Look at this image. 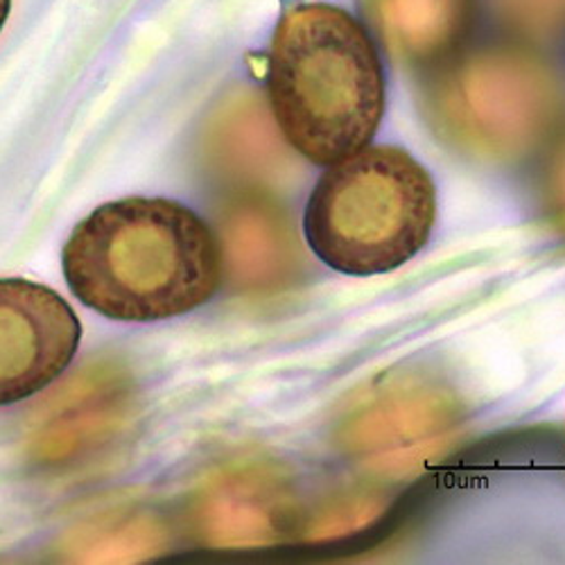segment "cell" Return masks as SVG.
<instances>
[{
    "label": "cell",
    "instance_id": "cell-1",
    "mask_svg": "<svg viewBox=\"0 0 565 565\" xmlns=\"http://www.w3.org/2000/svg\"><path fill=\"white\" fill-rule=\"evenodd\" d=\"M62 267L86 308L118 321H159L211 301L222 254L195 211L129 198L98 206L75 226Z\"/></svg>",
    "mask_w": 565,
    "mask_h": 565
},
{
    "label": "cell",
    "instance_id": "cell-2",
    "mask_svg": "<svg viewBox=\"0 0 565 565\" xmlns=\"http://www.w3.org/2000/svg\"><path fill=\"white\" fill-rule=\"evenodd\" d=\"M267 96L282 138L328 168L371 146L385 116V73L349 12L303 3L280 17L271 36Z\"/></svg>",
    "mask_w": 565,
    "mask_h": 565
},
{
    "label": "cell",
    "instance_id": "cell-3",
    "mask_svg": "<svg viewBox=\"0 0 565 565\" xmlns=\"http://www.w3.org/2000/svg\"><path fill=\"white\" fill-rule=\"evenodd\" d=\"M435 222L430 172L403 148L366 146L319 177L303 233L323 265L347 276H379L426 249Z\"/></svg>",
    "mask_w": 565,
    "mask_h": 565
},
{
    "label": "cell",
    "instance_id": "cell-4",
    "mask_svg": "<svg viewBox=\"0 0 565 565\" xmlns=\"http://www.w3.org/2000/svg\"><path fill=\"white\" fill-rule=\"evenodd\" d=\"M423 116L448 148L480 161H513L556 129L563 88L521 43L470 45L426 71Z\"/></svg>",
    "mask_w": 565,
    "mask_h": 565
},
{
    "label": "cell",
    "instance_id": "cell-5",
    "mask_svg": "<svg viewBox=\"0 0 565 565\" xmlns=\"http://www.w3.org/2000/svg\"><path fill=\"white\" fill-rule=\"evenodd\" d=\"M82 323L49 286L0 278V407L55 383L73 362Z\"/></svg>",
    "mask_w": 565,
    "mask_h": 565
},
{
    "label": "cell",
    "instance_id": "cell-6",
    "mask_svg": "<svg viewBox=\"0 0 565 565\" xmlns=\"http://www.w3.org/2000/svg\"><path fill=\"white\" fill-rule=\"evenodd\" d=\"M30 448L43 463L84 459L114 441L131 416V385L114 364H93L43 403Z\"/></svg>",
    "mask_w": 565,
    "mask_h": 565
},
{
    "label": "cell",
    "instance_id": "cell-7",
    "mask_svg": "<svg viewBox=\"0 0 565 565\" xmlns=\"http://www.w3.org/2000/svg\"><path fill=\"white\" fill-rule=\"evenodd\" d=\"M193 513L202 539L213 547H263L286 532L290 491L267 461L228 463L204 480Z\"/></svg>",
    "mask_w": 565,
    "mask_h": 565
},
{
    "label": "cell",
    "instance_id": "cell-8",
    "mask_svg": "<svg viewBox=\"0 0 565 565\" xmlns=\"http://www.w3.org/2000/svg\"><path fill=\"white\" fill-rule=\"evenodd\" d=\"M369 14L398 64L430 71L468 43L478 0H369Z\"/></svg>",
    "mask_w": 565,
    "mask_h": 565
},
{
    "label": "cell",
    "instance_id": "cell-9",
    "mask_svg": "<svg viewBox=\"0 0 565 565\" xmlns=\"http://www.w3.org/2000/svg\"><path fill=\"white\" fill-rule=\"evenodd\" d=\"M224 258L231 280L247 292L286 286L297 267V241L278 211L265 204H241L222 222Z\"/></svg>",
    "mask_w": 565,
    "mask_h": 565
},
{
    "label": "cell",
    "instance_id": "cell-10",
    "mask_svg": "<svg viewBox=\"0 0 565 565\" xmlns=\"http://www.w3.org/2000/svg\"><path fill=\"white\" fill-rule=\"evenodd\" d=\"M163 545V530L146 511H109L90 518L66 541V552L82 563L140 561Z\"/></svg>",
    "mask_w": 565,
    "mask_h": 565
},
{
    "label": "cell",
    "instance_id": "cell-11",
    "mask_svg": "<svg viewBox=\"0 0 565 565\" xmlns=\"http://www.w3.org/2000/svg\"><path fill=\"white\" fill-rule=\"evenodd\" d=\"M500 23L523 36L541 39L565 30V0H493Z\"/></svg>",
    "mask_w": 565,
    "mask_h": 565
},
{
    "label": "cell",
    "instance_id": "cell-12",
    "mask_svg": "<svg viewBox=\"0 0 565 565\" xmlns=\"http://www.w3.org/2000/svg\"><path fill=\"white\" fill-rule=\"evenodd\" d=\"M545 195L556 224L565 231V138L550 159L545 174Z\"/></svg>",
    "mask_w": 565,
    "mask_h": 565
},
{
    "label": "cell",
    "instance_id": "cell-13",
    "mask_svg": "<svg viewBox=\"0 0 565 565\" xmlns=\"http://www.w3.org/2000/svg\"><path fill=\"white\" fill-rule=\"evenodd\" d=\"M10 10H12V0H0V30L6 28Z\"/></svg>",
    "mask_w": 565,
    "mask_h": 565
}]
</instances>
